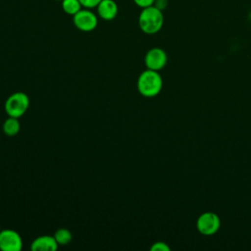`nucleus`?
Wrapping results in <instances>:
<instances>
[{"instance_id": "nucleus-1", "label": "nucleus", "mask_w": 251, "mask_h": 251, "mask_svg": "<svg viewBox=\"0 0 251 251\" xmlns=\"http://www.w3.org/2000/svg\"><path fill=\"white\" fill-rule=\"evenodd\" d=\"M195 227L199 235L205 240L206 244L210 245L211 239L221 230L222 219L220 215L215 211H204L197 216L195 221Z\"/></svg>"}, {"instance_id": "nucleus-2", "label": "nucleus", "mask_w": 251, "mask_h": 251, "mask_svg": "<svg viewBox=\"0 0 251 251\" xmlns=\"http://www.w3.org/2000/svg\"><path fill=\"white\" fill-rule=\"evenodd\" d=\"M164 87V79L157 71L146 69L137 78V90L146 97L153 98L158 96Z\"/></svg>"}, {"instance_id": "nucleus-3", "label": "nucleus", "mask_w": 251, "mask_h": 251, "mask_svg": "<svg viewBox=\"0 0 251 251\" xmlns=\"http://www.w3.org/2000/svg\"><path fill=\"white\" fill-rule=\"evenodd\" d=\"M164 25L163 11L154 5L143 8L138 16V25L146 34H155L161 30Z\"/></svg>"}, {"instance_id": "nucleus-4", "label": "nucleus", "mask_w": 251, "mask_h": 251, "mask_svg": "<svg viewBox=\"0 0 251 251\" xmlns=\"http://www.w3.org/2000/svg\"><path fill=\"white\" fill-rule=\"evenodd\" d=\"M29 98L24 92H15L11 94L5 102V110L9 117L20 118L27 110Z\"/></svg>"}, {"instance_id": "nucleus-5", "label": "nucleus", "mask_w": 251, "mask_h": 251, "mask_svg": "<svg viewBox=\"0 0 251 251\" xmlns=\"http://www.w3.org/2000/svg\"><path fill=\"white\" fill-rule=\"evenodd\" d=\"M75 26L81 31H92L98 25V17L90 9H81L73 16Z\"/></svg>"}, {"instance_id": "nucleus-6", "label": "nucleus", "mask_w": 251, "mask_h": 251, "mask_svg": "<svg viewBox=\"0 0 251 251\" xmlns=\"http://www.w3.org/2000/svg\"><path fill=\"white\" fill-rule=\"evenodd\" d=\"M168 61V54L161 47H153L149 49L144 56V64L146 68L157 72L166 68Z\"/></svg>"}, {"instance_id": "nucleus-7", "label": "nucleus", "mask_w": 251, "mask_h": 251, "mask_svg": "<svg viewBox=\"0 0 251 251\" xmlns=\"http://www.w3.org/2000/svg\"><path fill=\"white\" fill-rule=\"evenodd\" d=\"M23 248V240L20 234L12 229L0 231V249L2 251H20Z\"/></svg>"}, {"instance_id": "nucleus-8", "label": "nucleus", "mask_w": 251, "mask_h": 251, "mask_svg": "<svg viewBox=\"0 0 251 251\" xmlns=\"http://www.w3.org/2000/svg\"><path fill=\"white\" fill-rule=\"evenodd\" d=\"M97 16L104 21L114 20L119 12V7L114 0H101L96 7Z\"/></svg>"}, {"instance_id": "nucleus-9", "label": "nucleus", "mask_w": 251, "mask_h": 251, "mask_svg": "<svg viewBox=\"0 0 251 251\" xmlns=\"http://www.w3.org/2000/svg\"><path fill=\"white\" fill-rule=\"evenodd\" d=\"M30 248L32 251H55L58 248V243L54 236L42 235L32 241Z\"/></svg>"}, {"instance_id": "nucleus-10", "label": "nucleus", "mask_w": 251, "mask_h": 251, "mask_svg": "<svg viewBox=\"0 0 251 251\" xmlns=\"http://www.w3.org/2000/svg\"><path fill=\"white\" fill-rule=\"evenodd\" d=\"M20 123L18 121V118L10 117L8 118L4 124H3V131L8 136H14L20 131Z\"/></svg>"}, {"instance_id": "nucleus-11", "label": "nucleus", "mask_w": 251, "mask_h": 251, "mask_svg": "<svg viewBox=\"0 0 251 251\" xmlns=\"http://www.w3.org/2000/svg\"><path fill=\"white\" fill-rule=\"evenodd\" d=\"M62 10L70 16L75 15L82 9V6L78 0H62Z\"/></svg>"}, {"instance_id": "nucleus-12", "label": "nucleus", "mask_w": 251, "mask_h": 251, "mask_svg": "<svg viewBox=\"0 0 251 251\" xmlns=\"http://www.w3.org/2000/svg\"><path fill=\"white\" fill-rule=\"evenodd\" d=\"M54 238L58 245H67L72 240V233L67 228H59L54 234Z\"/></svg>"}, {"instance_id": "nucleus-13", "label": "nucleus", "mask_w": 251, "mask_h": 251, "mask_svg": "<svg viewBox=\"0 0 251 251\" xmlns=\"http://www.w3.org/2000/svg\"><path fill=\"white\" fill-rule=\"evenodd\" d=\"M171 245L164 240H157L150 246V251H171Z\"/></svg>"}, {"instance_id": "nucleus-14", "label": "nucleus", "mask_w": 251, "mask_h": 251, "mask_svg": "<svg viewBox=\"0 0 251 251\" xmlns=\"http://www.w3.org/2000/svg\"><path fill=\"white\" fill-rule=\"evenodd\" d=\"M82 6V8L85 9H93L98 6V4L101 2V0H78Z\"/></svg>"}, {"instance_id": "nucleus-15", "label": "nucleus", "mask_w": 251, "mask_h": 251, "mask_svg": "<svg viewBox=\"0 0 251 251\" xmlns=\"http://www.w3.org/2000/svg\"><path fill=\"white\" fill-rule=\"evenodd\" d=\"M133 2H134V4L136 6H138L141 9H143V8H147V7L153 6L155 0H133Z\"/></svg>"}, {"instance_id": "nucleus-16", "label": "nucleus", "mask_w": 251, "mask_h": 251, "mask_svg": "<svg viewBox=\"0 0 251 251\" xmlns=\"http://www.w3.org/2000/svg\"><path fill=\"white\" fill-rule=\"evenodd\" d=\"M154 6L163 11L168 6V0H155Z\"/></svg>"}, {"instance_id": "nucleus-17", "label": "nucleus", "mask_w": 251, "mask_h": 251, "mask_svg": "<svg viewBox=\"0 0 251 251\" xmlns=\"http://www.w3.org/2000/svg\"><path fill=\"white\" fill-rule=\"evenodd\" d=\"M55 1H62V0H55Z\"/></svg>"}, {"instance_id": "nucleus-18", "label": "nucleus", "mask_w": 251, "mask_h": 251, "mask_svg": "<svg viewBox=\"0 0 251 251\" xmlns=\"http://www.w3.org/2000/svg\"><path fill=\"white\" fill-rule=\"evenodd\" d=\"M0 231H1V230H0Z\"/></svg>"}]
</instances>
